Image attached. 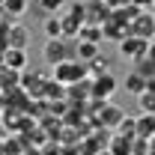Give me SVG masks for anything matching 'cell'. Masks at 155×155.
Here are the masks:
<instances>
[{"mask_svg": "<svg viewBox=\"0 0 155 155\" xmlns=\"http://www.w3.org/2000/svg\"><path fill=\"white\" fill-rule=\"evenodd\" d=\"M98 54H101L98 42H84V39H78V45H75V60H81V63H90V60L98 57Z\"/></svg>", "mask_w": 155, "mask_h": 155, "instance_id": "obj_11", "label": "cell"}, {"mask_svg": "<svg viewBox=\"0 0 155 155\" xmlns=\"http://www.w3.org/2000/svg\"><path fill=\"white\" fill-rule=\"evenodd\" d=\"M107 152L110 155H131L134 152V137H125V134H110V140H107Z\"/></svg>", "mask_w": 155, "mask_h": 155, "instance_id": "obj_9", "label": "cell"}, {"mask_svg": "<svg viewBox=\"0 0 155 155\" xmlns=\"http://www.w3.org/2000/svg\"><path fill=\"white\" fill-rule=\"evenodd\" d=\"M114 131H119V134H125V137H134L137 134V116H128V114H125Z\"/></svg>", "mask_w": 155, "mask_h": 155, "instance_id": "obj_17", "label": "cell"}, {"mask_svg": "<svg viewBox=\"0 0 155 155\" xmlns=\"http://www.w3.org/2000/svg\"><path fill=\"white\" fill-rule=\"evenodd\" d=\"M51 69H54V78H57L60 84H66V87H72V84H78V81L90 78L87 63H81V60H63V63L51 66Z\"/></svg>", "mask_w": 155, "mask_h": 155, "instance_id": "obj_2", "label": "cell"}, {"mask_svg": "<svg viewBox=\"0 0 155 155\" xmlns=\"http://www.w3.org/2000/svg\"><path fill=\"white\" fill-rule=\"evenodd\" d=\"M3 66H9V69H15V72H24V69H27V48H6Z\"/></svg>", "mask_w": 155, "mask_h": 155, "instance_id": "obj_10", "label": "cell"}, {"mask_svg": "<svg viewBox=\"0 0 155 155\" xmlns=\"http://www.w3.org/2000/svg\"><path fill=\"white\" fill-rule=\"evenodd\" d=\"M110 12H114V9H110L104 0H90V3H87V24H98V27H101L104 21H110Z\"/></svg>", "mask_w": 155, "mask_h": 155, "instance_id": "obj_8", "label": "cell"}, {"mask_svg": "<svg viewBox=\"0 0 155 155\" xmlns=\"http://www.w3.org/2000/svg\"><path fill=\"white\" fill-rule=\"evenodd\" d=\"M149 155H155V137H149Z\"/></svg>", "mask_w": 155, "mask_h": 155, "instance_id": "obj_25", "label": "cell"}, {"mask_svg": "<svg viewBox=\"0 0 155 155\" xmlns=\"http://www.w3.org/2000/svg\"><path fill=\"white\" fill-rule=\"evenodd\" d=\"M66 3H69V0H39V6L45 9V15H57Z\"/></svg>", "mask_w": 155, "mask_h": 155, "instance_id": "obj_20", "label": "cell"}, {"mask_svg": "<svg viewBox=\"0 0 155 155\" xmlns=\"http://www.w3.org/2000/svg\"><path fill=\"white\" fill-rule=\"evenodd\" d=\"M78 39H84V42H101V27L98 24H84L81 27V33H78Z\"/></svg>", "mask_w": 155, "mask_h": 155, "instance_id": "obj_19", "label": "cell"}, {"mask_svg": "<svg viewBox=\"0 0 155 155\" xmlns=\"http://www.w3.org/2000/svg\"><path fill=\"white\" fill-rule=\"evenodd\" d=\"M128 33H131V36H140V39L155 36V12H149V9L137 12V18L128 24Z\"/></svg>", "mask_w": 155, "mask_h": 155, "instance_id": "obj_5", "label": "cell"}, {"mask_svg": "<svg viewBox=\"0 0 155 155\" xmlns=\"http://www.w3.org/2000/svg\"><path fill=\"white\" fill-rule=\"evenodd\" d=\"M87 72H90V78L107 75V72H110V60L104 57V54H98V57H93L90 63H87Z\"/></svg>", "mask_w": 155, "mask_h": 155, "instance_id": "obj_15", "label": "cell"}, {"mask_svg": "<svg viewBox=\"0 0 155 155\" xmlns=\"http://www.w3.org/2000/svg\"><path fill=\"white\" fill-rule=\"evenodd\" d=\"M125 116L122 107H116L114 101H101V107H98V125L101 128H107V131H114L116 125H119V119Z\"/></svg>", "mask_w": 155, "mask_h": 155, "instance_id": "obj_7", "label": "cell"}, {"mask_svg": "<svg viewBox=\"0 0 155 155\" xmlns=\"http://www.w3.org/2000/svg\"><path fill=\"white\" fill-rule=\"evenodd\" d=\"M146 60H152V63H155V42H149V51H146Z\"/></svg>", "mask_w": 155, "mask_h": 155, "instance_id": "obj_23", "label": "cell"}, {"mask_svg": "<svg viewBox=\"0 0 155 155\" xmlns=\"http://www.w3.org/2000/svg\"><path fill=\"white\" fill-rule=\"evenodd\" d=\"M104 3H107V6H110V9H119V6H128V3H131V0H104Z\"/></svg>", "mask_w": 155, "mask_h": 155, "instance_id": "obj_22", "label": "cell"}, {"mask_svg": "<svg viewBox=\"0 0 155 155\" xmlns=\"http://www.w3.org/2000/svg\"><path fill=\"white\" fill-rule=\"evenodd\" d=\"M27 6H30V0H3V9H6V15H12V18H21V15L27 12Z\"/></svg>", "mask_w": 155, "mask_h": 155, "instance_id": "obj_16", "label": "cell"}, {"mask_svg": "<svg viewBox=\"0 0 155 155\" xmlns=\"http://www.w3.org/2000/svg\"><path fill=\"white\" fill-rule=\"evenodd\" d=\"M42 60H45V66H57L63 60H75V42L66 39V36L48 39L45 48H42Z\"/></svg>", "mask_w": 155, "mask_h": 155, "instance_id": "obj_1", "label": "cell"}, {"mask_svg": "<svg viewBox=\"0 0 155 155\" xmlns=\"http://www.w3.org/2000/svg\"><path fill=\"white\" fill-rule=\"evenodd\" d=\"M146 90H152V93H155V75L149 78V81H146Z\"/></svg>", "mask_w": 155, "mask_h": 155, "instance_id": "obj_24", "label": "cell"}, {"mask_svg": "<svg viewBox=\"0 0 155 155\" xmlns=\"http://www.w3.org/2000/svg\"><path fill=\"white\" fill-rule=\"evenodd\" d=\"M30 39H33L30 27H24V24H18V21H12V24L6 27V48H27Z\"/></svg>", "mask_w": 155, "mask_h": 155, "instance_id": "obj_6", "label": "cell"}, {"mask_svg": "<svg viewBox=\"0 0 155 155\" xmlns=\"http://www.w3.org/2000/svg\"><path fill=\"white\" fill-rule=\"evenodd\" d=\"M116 90H119V81H116L114 72H107V75H98L93 78V90H90V98H96V101H110L116 96Z\"/></svg>", "mask_w": 155, "mask_h": 155, "instance_id": "obj_3", "label": "cell"}, {"mask_svg": "<svg viewBox=\"0 0 155 155\" xmlns=\"http://www.w3.org/2000/svg\"><path fill=\"white\" fill-rule=\"evenodd\" d=\"M146 51H149V39H140V36H128L119 42V54L125 60H131V63H137V60L146 57Z\"/></svg>", "mask_w": 155, "mask_h": 155, "instance_id": "obj_4", "label": "cell"}, {"mask_svg": "<svg viewBox=\"0 0 155 155\" xmlns=\"http://www.w3.org/2000/svg\"><path fill=\"white\" fill-rule=\"evenodd\" d=\"M131 3H134L137 9H152L155 6V0H131Z\"/></svg>", "mask_w": 155, "mask_h": 155, "instance_id": "obj_21", "label": "cell"}, {"mask_svg": "<svg viewBox=\"0 0 155 155\" xmlns=\"http://www.w3.org/2000/svg\"><path fill=\"white\" fill-rule=\"evenodd\" d=\"M134 137H155V114H137V134Z\"/></svg>", "mask_w": 155, "mask_h": 155, "instance_id": "obj_13", "label": "cell"}, {"mask_svg": "<svg viewBox=\"0 0 155 155\" xmlns=\"http://www.w3.org/2000/svg\"><path fill=\"white\" fill-rule=\"evenodd\" d=\"M122 87H125V93H128V96H140V93H143V90H146V78L140 75V72H128V75H125V81H122Z\"/></svg>", "mask_w": 155, "mask_h": 155, "instance_id": "obj_12", "label": "cell"}, {"mask_svg": "<svg viewBox=\"0 0 155 155\" xmlns=\"http://www.w3.org/2000/svg\"><path fill=\"white\" fill-rule=\"evenodd\" d=\"M42 30H45L48 39H60V36H63V18H60V15H45Z\"/></svg>", "mask_w": 155, "mask_h": 155, "instance_id": "obj_14", "label": "cell"}, {"mask_svg": "<svg viewBox=\"0 0 155 155\" xmlns=\"http://www.w3.org/2000/svg\"><path fill=\"white\" fill-rule=\"evenodd\" d=\"M137 107H140V114H155V93L152 90H143L137 96Z\"/></svg>", "mask_w": 155, "mask_h": 155, "instance_id": "obj_18", "label": "cell"}]
</instances>
